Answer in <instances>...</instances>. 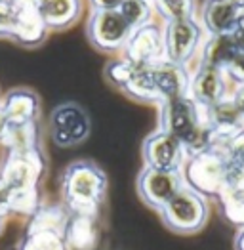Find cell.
Segmentation results:
<instances>
[{
	"label": "cell",
	"instance_id": "cell-8",
	"mask_svg": "<svg viewBox=\"0 0 244 250\" xmlns=\"http://www.w3.org/2000/svg\"><path fill=\"white\" fill-rule=\"evenodd\" d=\"M134 29L117 10H94L88 23V39L100 52L113 54L126 46Z\"/></svg>",
	"mask_w": 244,
	"mask_h": 250
},
{
	"label": "cell",
	"instance_id": "cell-16",
	"mask_svg": "<svg viewBox=\"0 0 244 250\" xmlns=\"http://www.w3.org/2000/svg\"><path fill=\"white\" fill-rule=\"evenodd\" d=\"M241 8L233 0H204L201 8V25L206 35H231Z\"/></svg>",
	"mask_w": 244,
	"mask_h": 250
},
{
	"label": "cell",
	"instance_id": "cell-7",
	"mask_svg": "<svg viewBox=\"0 0 244 250\" xmlns=\"http://www.w3.org/2000/svg\"><path fill=\"white\" fill-rule=\"evenodd\" d=\"M164 56L168 62L189 65L204 41L203 25L195 18L168 20L164 25Z\"/></svg>",
	"mask_w": 244,
	"mask_h": 250
},
{
	"label": "cell",
	"instance_id": "cell-23",
	"mask_svg": "<svg viewBox=\"0 0 244 250\" xmlns=\"http://www.w3.org/2000/svg\"><path fill=\"white\" fill-rule=\"evenodd\" d=\"M119 12L122 14V18L130 23V27L136 29L143 23H147L149 16H151V6L147 0H122Z\"/></svg>",
	"mask_w": 244,
	"mask_h": 250
},
{
	"label": "cell",
	"instance_id": "cell-15",
	"mask_svg": "<svg viewBox=\"0 0 244 250\" xmlns=\"http://www.w3.org/2000/svg\"><path fill=\"white\" fill-rule=\"evenodd\" d=\"M206 119L214 136V144H224L235 134L244 130V117L237 105L233 104L231 96L218 102L216 105L206 109Z\"/></svg>",
	"mask_w": 244,
	"mask_h": 250
},
{
	"label": "cell",
	"instance_id": "cell-2",
	"mask_svg": "<svg viewBox=\"0 0 244 250\" xmlns=\"http://www.w3.org/2000/svg\"><path fill=\"white\" fill-rule=\"evenodd\" d=\"M161 128L176 136L189 155L214 144V136L206 119V109L189 94L161 104Z\"/></svg>",
	"mask_w": 244,
	"mask_h": 250
},
{
	"label": "cell",
	"instance_id": "cell-11",
	"mask_svg": "<svg viewBox=\"0 0 244 250\" xmlns=\"http://www.w3.org/2000/svg\"><path fill=\"white\" fill-rule=\"evenodd\" d=\"M231 88H233V84H231L225 71L218 69V67L199 63V67L191 75L189 96L201 107L208 109L218 102L225 100L231 94Z\"/></svg>",
	"mask_w": 244,
	"mask_h": 250
},
{
	"label": "cell",
	"instance_id": "cell-31",
	"mask_svg": "<svg viewBox=\"0 0 244 250\" xmlns=\"http://www.w3.org/2000/svg\"><path fill=\"white\" fill-rule=\"evenodd\" d=\"M233 2H235V4H237V6L244 12V0H233Z\"/></svg>",
	"mask_w": 244,
	"mask_h": 250
},
{
	"label": "cell",
	"instance_id": "cell-9",
	"mask_svg": "<svg viewBox=\"0 0 244 250\" xmlns=\"http://www.w3.org/2000/svg\"><path fill=\"white\" fill-rule=\"evenodd\" d=\"M185 186L182 170H161V168L143 167L138 176L136 188L138 195L149 208L159 210Z\"/></svg>",
	"mask_w": 244,
	"mask_h": 250
},
{
	"label": "cell",
	"instance_id": "cell-20",
	"mask_svg": "<svg viewBox=\"0 0 244 250\" xmlns=\"http://www.w3.org/2000/svg\"><path fill=\"white\" fill-rule=\"evenodd\" d=\"M37 10L44 25L60 29L79 18L81 0H37Z\"/></svg>",
	"mask_w": 244,
	"mask_h": 250
},
{
	"label": "cell",
	"instance_id": "cell-19",
	"mask_svg": "<svg viewBox=\"0 0 244 250\" xmlns=\"http://www.w3.org/2000/svg\"><path fill=\"white\" fill-rule=\"evenodd\" d=\"M121 92L142 104H163V100L157 92L155 81H153L151 65H134V71H132L130 79L126 81V84L121 88Z\"/></svg>",
	"mask_w": 244,
	"mask_h": 250
},
{
	"label": "cell",
	"instance_id": "cell-30",
	"mask_svg": "<svg viewBox=\"0 0 244 250\" xmlns=\"http://www.w3.org/2000/svg\"><path fill=\"white\" fill-rule=\"evenodd\" d=\"M6 214H8V210H6V207L0 203V233H2V229H4V220H6Z\"/></svg>",
	"mask_w": 244,
	"mask_h": 250
},
{
	"label": "cell",
	"instance_id": "cell-29",
	"mask_svg": "<svg viewBox=\"0 0 244 250\" xmlns=\"http://www.w3.org/2000/svg\"><path fill=\"white\" fill-rule=\"evenodd\" d=\"M233 250H244V226L237 228L235 239H233Z\"/></svg>",
	"mask_w": 244,
	"mask_h": 250
},
{
	"label": "cell",
	"instance_id": "cell-4",
	"mask_svg": "<svg viewBox=\"0 0 244 250\" xmlns=\"http://www.w3.org/2000/svg\"><path fill=\"white\" fill-rule=\"evenodd\" d=\"M163 224L178 235H195L208 222V199L199 191L183 186L163 208L159 210Z\"/></svg>",
	"mask_w": 244,
	"mask_h": 250
},
{
	"label": "cell",
	"instance_id": "cell-25",
	"mask_svg": "<svg viewBox=\"0 0 244 250\" xmlns=\"http://www.w3.org/2000/svg\"><path fill=\"white\" fill-rule=\"evenodd\" d=\"M134 65L136 63H132L130 60H126V58L124 60H113V62H109L105 65V79H107V83L121 90L122 86L126 84V81L130 79V75L134 71Z\"/></svg>",
	"mask_w": 244,
	"mask_h": 250
},
{
	"label": "cell",
	"instance_id": "cell-12",
	"mask_svg": "<svg viewBox=\"0 0 244 250\" xmlns=\"http://www.w3.org/2000/svg\"><path fill=\"white\" fill-rule=\"evenodd\" d=\"M126 60L136 65H155L166 60L164 56V31L159 25L143 23L130 33L124 46Z\"/></svg>",
	"mask_w": 244,
	"mask_h": 250
},
{
	"label": "cell",
	"instance_id": "cell-10",
	"mask_svg": "<svg viewBox=\"0 0 244 250\" xmlns=\"http://www.w3.org/2000/svg\"><path fill=\"white\" fill-rule=\"evenodd\" d=\"M142 155L145 167L161 168V170H182L189 153L176 136L159 128L157 132L149 134L143 140Z\"/></svg>",
	"mask_w": 244,
	"mask_h": 250
},
{
	"label": "cell",
	"instance_id": "cell-28",
	"mask_svg": "<svg viewBox=\"0 0 244 250\" xmlns=\"http://www.w3.org/2000/svg\"><path fill=\"white\" fill-rule=\"evenodd\" d=\"M122 0H92L94 10H117Z\"/></svg>",
	"mask_w": 244,
	"mask_h": 250
},
{
	"label": "cell",
	"instance_id": "cell-27",
	"mask_svg": "<svg viewBox=\"0 0 244 250\" xmlns=\"http://www.w3.org/2000/svg\"><path fill=\"white\" fill-rule=\"evenodd\" d=\"M231 100H233V104L237 105V109L241 111V115L244 117V83L241 84H235L233 88H231Z\"/></svg>",
	"mask_w": 244,
	"mask_h": 250
},
{
	"label": "cell",
	"instance_id": "cell-1",
	"mask_svg": "<svg viewBox=\"0 0 244 250\" xmlns=\"http://www.w3.org/2000/svg\"><path fill=\"white\" fill-rule=\"evenodd\" d=\"M107 189V174L88 159L73 161L61 174V203L69 214L98 216L105 205Z\"/></svg>",
	"mask_w": 244,
	"mask_h": 250
},
{
	"label": "cell",
	"instance_id": "cell-14",
	"mask_svg": "<svg viewBox=\"0 0 244 250\" xmlns=\"http://www.w3.org/2000/svg\"><path fill=\"white\" fill-rule=\"evenodd\" d=\"M0 113L6 125L37 123L41 113V100L33 90L18 88L4 96V100L0 102Z\"/></svg>",
	"mask_w": 244,
	"mask_h": 250
},
{
	"label": "cell",
	"instance_id": "cell-21",
	"mask_svg": "<svg viewBox=\"0 0 244 250\" xmlns=\"http://www.w3.org/2000/svg\"><path fill=\"white\" fill-rule=\"evenodd\" d=\"M220 212L227 224L233 228L244 226V180L227 184L224 191L218 195Z\"/></svg>",
	"mask_w": 244,
	"mask_h": 250
},
{
	"label": "cell",
	"instance_id": "cell-13",
	"mask_svg": "<svg viewBox=\"0 0 244 250\" xmlns=\"http://www.w3.org/2000/svg\"><path fill=\"white\" fill-rule=\"evenodd\" d=\"M151 71H153V81L157 86V92L163 102L189 94L191 73L187 65L163 60V62L151 65Z\"/></svg>",
	"mask_w": 244,
	"mask_h": 250
},
{
	"label": "cell",
	"instance_id": "cell-26",
	"mask_svg": "<svg viewBox=\"0 0 244 250\" xmlns=\"http://www.w3.org/2000/svg\"><path fill=\"white\" fill-rule=\"evenodd\" d=\"M231 39H233V42L237 44V48H239L241 52H244V12H241L235 29L231 31Z\"/></svg>",
	"mask_w": 244,
	"mask_h": 250
},
{
	"label": "cell",
	"instance_id": "cell-5",
	"mask_svg": "<svg viewBox=\"0 0 244 250\" xmlns=\"http://www.w3.org/2000/svg\"><path fill=\"white\" fill-rule=\"evenodd\" d=\"M69 212L61 207L39 208L31 214L25 233L16 250H69L65 241V224Z\"/></svg>",
	"mask_w": 244,
	"mask_h": 250
},
{
	"label": "cell",
	"instance_id": "cell-3",
	"mask_svg": "<svg viewBox=\"0 0 244 250\" xmlns=\"http://www.w3.org/2000/svg\"><path fill=\"white\" fill-rule=\"evenodd\" d=\"M182 176L185 186L199 191L206 199H218V195L227 186V161L224 147L212 144L197 153L187 155L182 167Z\"/></svg>",
	"mask_w": 244,
	"mask_h": 250
},
{
	"label": "cell",
	"instance_id": "cell-17",
	"mask_svg": "<svg viewBox=\"0 0 244 250\" xmlns=\"http://www.w3.org/2000/svg\"><path fill=\"white\" fill-rule=\"evenodd\" d=\"M65 241L69 250H96L100 243L98 216L69 214L65 224Z\"/></svg>",
	"mask_w": 244,
	"mask_h": 250
},
{
	"label": "cell",
	"instance_id": "cell-18",
	"mask_svg": "<svg viewBox=\"0 0 244 250\" xmlns=\"http://www.w3.org/2000/svg\"><path fill=\"white\" fill-rule=\"evenodd\" d=\"M199 54H201V63L225 71L241 54V50L233 42L231 35H206Z\"/></svg>",
	"mask_w": 244,
	"mask_h": 250
},
{
	"label": "cell",
	"instance_id": "cell-6",
	"mask_svg": "<svg viewBox=\"0 0 244 250\" xmlns=\"http://www.w3.org/2000/svg\"><path fill=\"white\" fill-rule=\"evenodd\" d=\"M50 138L58 147L69 149L84 144L92 134V119L77 102H65L50 113Z\"/></svg>",
	"mask_w": 244,
	"mask_h": 250
},
{
	"label": "cell",
	"instance_id": "cell-24",
	"mask_svg": "<svg viewBox=\"0 0 244 250\" xmlns=\"http://www.w3.org/2000/svg\"><path fill=\"white\" fill-rule=\"evenodd\" d=\"M164 20L195 18V0H155Z\"/></svg>",
	"mask_w": 244,
	"mask_h": 250
},
{
	"label": "cell",
	"instance_id": "cell-22",
	"mask_svg": "<svg viewBox=\"0 0 244 250\" xmlns=\"http://www.w3.org/2000/svg\"><path fill=\"white\" fill-rule=\"evenodd\" d=\"M224 147L227 161V184L243 182L244 180V130L220 144Z\"/></svg>",
	"mask_w": 244,
	"mask_h": 250
}]
</instances>
